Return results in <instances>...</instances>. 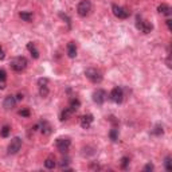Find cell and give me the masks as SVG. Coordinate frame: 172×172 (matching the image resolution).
I'll use <instances>...</instances> for the list:
<instances>
[{
    "mask_svg": "<svg viewBox=\"0 0 172 172\" xmlns=\"http://www.w3.org/2000/svg\"><path fill=\"white\" fill-rule=\"evenodd\" d=\"M27 63H28V62H27V59L24 57H15V58L11 59L10 66H11V69H12L14 71L20 73L27 67Z\"/></svg>",
    "mask_w": 172,
    "mask_h": 172,
    "instance_id": "cell-1",
    "label": "cell"
},
{
    "mask_svg": "<svg viewBox=\"0 0 172 172\" xmlns=\"http://www.w3.org/2000/svg\"><path fill=\"white\" fill-rule=\"evenodd\" d=\"M85 75H86V78H88L89 81L93 82V84H100V82L102 81V73H101L100 70L94 69V67L86 69Z\"/></svg>",
    "mask_w": 172,
    "mask_h": 172,
    "instance_id": "cell-2",
    "label": "cell"
},
{
    "mask_svg": "<svg viewBox=\"0 0 172 172\" xmlns=\"http://www.w3.org/2000/svg\"><path fill=\"white\" fill-rule=\"evenodd\" d=\"M90 11H92V3H90V0H81V2L78 3L77 12H78V15H80L81 18L88 16V15L90 14Z\"/></svg>",
    "mask_w": 172,
    "mask_h": 172,
    "instance_id": "cell-3",
    "label": "cell"
},
{
    "mask_svg": "<svg viewBox=\"0 0 172 172\" xmlns=\"http://www.w3.org/2000/svg\"><path fill=\"white\" fill-rule=\"evenodd\" d=\"M55 145H57V149L62 152V153H66L69 151L70 145H71V140L70 137H58L57 141H55Z\"/></svg>",
    "mask_w": 172,
    "mask_h": 172,
    "instance_id": "cell-4",
    "label": "cell"
},
{
    "mask_svg": "<svg viewBox=\"0 0 172 172\" xmlns=\"http://www.w3.org/2000/svg\"><path fill=\"white\" fill-rule=\"evenodd\" d=\"M136 27H137V30H140L144 34H149L152 31V28H153L152 23H149L148 20H143L141 16L136 18Z\"/></svg>",
    "mask_w": 172,
    "mask_h": 172,
    "instance_id": "cell-5",
    "label": "cell"
},
{
    "mask_svg": "<svg viewBox=\"0 0 172 172\" xmlns=\"http://www.w3.org/2000/svg\"><path fill=\"white\" fill-rule=\"evenodd\" d=\"M22 148V139L20 137H14L8 144V155H15L20 151Z\"/></svg>",
    "mask_w": 172,
    "mask_h": 172,
    "instance_id": "cell-6",
    "label": "cell"
},
{
    "mask_svg": "<svg viewBox=\"0 0 172 172\" xmlns=\"http://www.w3.org/2000/svg\"><path fill=\"white\" fill-rule=\"evenodd\" d=\"M108 98V93L104 90V89H97V90L93 93V101L97 105H102Z\"/></svg>",
    "mask_w": 172,
    "mask_h": 172,
    "instance_id": "cell-7",
    "label": "cell"
},
{
    "mask_svg": "<svg viewBox=\"0 0 172 172\" xmlns=\"http://www.w3.org/2000/svg\"><path fill=\"white\" fill-rule=\"evenodd\" d=\"M110 100L113 101V102H116V104H121V102H123V100H124V92H123V89L118 88V86L113 88L112 92H110Z\"/></svg>",
    "mask_w": 172,
    "mask_h": 172,
    "instance_id": "cell-8",
    "label": "cell"
},
{
    "mask_svg": "<svg viewBox=\"0 0 172 172\" xmlns=\"http://www.w3.org/2000/svg\"><path fill=\"white\" fill-rule=\"evenodd\" d=\"M112 11H113V14H114V16L118 18V19H127L129 16L128 11L125 10V8H123V7L117 6V4H113L112 6Z\"/></svg>",
    "mask_w": 172,
    "mask_h": 172,
    "instance_id": "cell-9",
    "label": "cell"
},
{
    "mask_svg": "<svg viewBox=\"0 0 172 172\" xmlns=\"http://www.w3.org/2000/svg\"><path fill=\"white\" fill-rule=\"evenodd\" d=\"M39 125V128H41V132H42V135H45V136H49V135H51V132H53V127H51V124L49 123V121H46V120H42L41 123L38 124Z\"/></svg>",
    "mask_w": 172,
    "mask_h": 172,
    "instance_id": "cell-10",
    "label": "cell"
},
{
    "mask_svg": "<svg viewBox=\"0 0 172 172\" xmlns=\"http://www.w3.org/2000/svg\"><path fill=\"white\" fill-rule=\"evenodd\" d=\"M15 105H16V98H15L14 96H7L4 98V101H3V108H4L6 110L14 109Z\"/></svg>",
    "mask_w": 172,
    "mask_h": 172,
    "instance_id": "cell-11",
    "label": "cell"
},
{
    "mask_svg": "<svg viewBox=\"0 0 172 172\" xmlns=\"http://www.w3.org/2000/svg\"><path fill=\"white\" fill-rule=\"evenodd\" d=\"M93 121H94V118H93L92 114H85V116H82L80 118V124H81V127L84 129H89V128H90V125L93 124Z\"/></svg>",
    "mask_w": 172,
    "mask_h": 172,
    "instance_id": "cell-12",
    "label": "cell"
},
{
    "mask_svg": "<svg viewBox=\"0 0 172 172\" xmlns=\"http://www.w3.org/2000/svg\"><path fill=\"white\" fill-rule=\"evenodd\" d=\"M27 50H28V51H30L31 57H32L34 59H38V58H39V51H38V49L35 47V45H34L32 42L27 43Z\"/></svg>",
    "mask_w": 172,
    "mask_h": 172,
    "instance_id": "cell-13",
    "label": "cell"
},
{
    "mask_svg": "<svg viewBox=\"0 0 172 172\" xmlns=\"http://www.w3.org/2000/svg\"><path fill=\"white\" fill-rule=\"evenodd\" d=\"M157 11H159L160 14L166 15V16H170V15H171V12H172L171 7L168 6V4H166V3H163V4H160V6L157 7Z\"/></svg>",
    "mask_w": 172,
    "mask_h": 172,
    "instance_id": "cell-14",
    "label": "cell"
},
{
    "mask_svg": "<svg viewBox=\"0 0 172 172\" xmlns=\"http://www.w3.org/2000/svg\"><path fill=\"white\" fill-rule=\"evenodd\" d=\"M67 55L69 58H75L77 55V46L74 42H70L67 45Z\"/></svg>",
    "mask_w": 172,
    "mask_h": 172,
    "instance_id": "cell-15",
    "label": "cell"
},
{
    "mask_svg": "<svg viewBox=\"0 0 172 172\" xmlns=\"http://www.w3.org/2000/svg\"><path fill=\"white\" fill-rule=\"evenodd\" d=\"M73 110L70 108H65L63 110H62V113H61V121H66V120H69L70 118V116L73 114Z\"/></svg>",
    "mask_w": 172,
    "mask_h": 172,
    "instance_id": "cell-16",
    "label": "cell"
},
{
    "mask_svg": "<svg viewBox=\"0 0 172 172\" xmlns=\"http://www.w3.org/2000/svg\"><path fill=\"white\" fill-rule=\"evenodd\" d=\"M19 16H20V19H23L24 22H31L34 18V15L28 12V11H22V12H19Z\"/></svg>",
    "mask_w": 172,
    "mask_h": 172,
    "instance_id": "cell-17",
    "label": "cell"
},
{
    "mask_svg": "<svg viewBox=\"0 0 172 172\" xmlns=\"http://www.w3.org/2000/svg\"><path fill=\"white\" fill-rule=\"evenodd\" d=\"M80 106H81V102H80V100H78V98H73V100H70V105H69V108L71 109L73 112L78 110V109H80Z\"/></svg>",
    "mask_w": 172,
    "mask_h": 172,
    "instance_id": "cell-18",
    "label": "cell"
},
{
    "mask_svg": "<svg viewBox=\"0 0 172 172\" xmlns=\"http://www.w3.org/2000/svg\"><path fill=\"white\" fill-rule=\"evenodd\" d=\"M55 166H57V163H55V159L54 157H47L45 160V167L49 168V170H54Z\"/></svg>",
    "mask_w": 172,
    "mask_h": 172,
    "instance_id": "cell-19",
    "label": "cell"
},
{
    "mask_svg": "<svg viewBox=\"0 0 172 172\" xmlns=\"http://www.w3.org/2000/svg\"><path fill=\"white\" fill-rule=\"evenodd\" d=\"M109 137H110L112 141H117V140H118V129L112 128L110 132H109Z\"/></svg>",
    "mask_w": 172,
    "mask_h": 172,
    "instance_id": "cell-20",
    "label": "cell"
},
{
    "mask_svg": "<svg viewBox=\"0 0 172 172\" xmlns=\"http://www.w3.org/2000/svg\"><path fill=\"white\" fill-rule=\"evenodd\" d=\"M171 156L168 155L166 156V159H164V168H166V171H172V164H171Z\"/></svg>",
    "mask_w": 172,
    "mask_h": 172,
    "instance_id": "cell-21",
    "label": "cell"
},
{
    "mask_svg": "<svg viewBox=\"0 0 172 172\" xmlns=\"http://www.w3.org/2000/svg\"><path fill=\"white\" fill-rule=\"evenodd\" d=\"M39 94H41V97H47L49 96V86L47 85L39 86Z\"/></svg>",
    "mask_w": 172,
    "mask_h": 172,
    "instance_id": "cell-22",
    "label": "cell"
},
{
    "mask_svg": "<svg viewBox=\"0 0 172 172\" xmlns=\"http://www.w3.org/2000/svg\"><path fill=\"white\" fill-rule=\"evenodd\" d=\"M10 132H11V128L8 127V125H4V127L2 128V132H0V135H2V137H8Z\"/></svg>",
    "mask_w": 172,
    "mask_h": 172,
    "instance_id": "cell-23",
    "label": "cell"
},
{
    "mask_svg": "<svg viewBox=\"0 0 172 172\" xmlns=\"http://www.w3.org/2000/svg\"><path fill=\"white\" fill-rule=\"evenodd\" d=\"M152 133L156 135V136H161V135L164 133L163 127H161V125H156V127L153 128V131H152Z\"/></svg>",
    "mask_w": 172,
    "mask_h": 172,
    "instance_id": "cell-24",
    "label": "cell"
},
{
    "mask_svg": "<svg viewBox=\"0 0 172 172\" xmlns=\"http://www.w3.org/2000/svg\"><path fill=\"white\" fill-rule=\"evenodd\" d=\"M128 166H129V157L124 156V157L121 159V168H123V170H127Z\"/></svg>",
    "mask_w": 172,
    "mask_h": 172,
    "instance_id": "cell-25",
    "label": "cell"
},
{
    "mask_svg": "<svg viewBox=\"0 0 172 172\" xmlns=\"http://www.w3.org/2000/svg\"><path fill=\"white\" fill-rule=\"evenodd\" d=\"M30 110L27 108H24V109H20V110H19V116H22V117H30Z\"/></svg>",
    "mask_w": 172,
    "mask_h": 172,
    "instance_id": "cell-26",
    "label": "cell"
},
{
    "mask_svg": "<svg viewBox=\"0 0 172 172\" xmlns=\"http://www.w3.org/2000/svg\"><path fill=\"white\" fill-rule=\"evenodd\" d=\"M7 80V73L3 69H0V82H6Z\"/></svg>",
    "mask_w": 172,
    "mask_h": 172,
    "instance_id": "cell-27",
    "label": "cell"
},
{
    "mask_svg": "<svg viewBox=\"0 0 172 172\" xmlns=\"http://www.w3.org/2000/svg\"><path fill=\"white\" fill-rule=\"evenodd\" d=\"M47 84H49V80H47V78H41V80H38V85H39V86L47 85Z\"/></svg>",
    "mask_w": 172,
    "mask_h": 172,
    "instance_id": "cell-28",
    "label": "cell"
},
{
    "mask_svg": "<svg viewBox=\"0 0 172 172\" xmlns=\"http://www.w3.org/2000/svg\"><path fill=\"white\" fill-rule=\"evenodd\" d=\"M153 164L152 163H148V164H145V167H144V171H153Z\"/></svg>",
    "mask_w": 172,
    "mask_h": 172,
    "instance_id": "cell-29",
    "label": "cell"
},
{
    "mask_svg": "<svg viewBox=\"0 0 172 172\" xmlns=\"http://www.w3.org/2000/svg\"><path fill=\"white\" fill-rule=\"evenodd\" d=\"M6 58V51H4V49L0 46V61H3Z\"/></svg>",
    "mask_w": 172,
    "mask_h": 172,
    "instance_id": "cell-30",
    "label": "cell"
},
{
    "mask_svg": "<svg viewBox=\"0 0 172 172\" xmlns=\"http://www.w3.org/2000/svg\"><path fill=\"white\" fill-rule=\"evenodd\" d=\"M90 170H100V166H98V164H92Z\"/></svg>",
    "mask_w": 172,
    "mask_h": 172,
    "instance_id": "cell-31",
    "label": "cell"
},
{
    "mask_svg": "<svg viewBox=\"0 0 172 172\" xmlns=\"http://www.w3.org/2000/svg\"><path fill=\"white\" fill-rule=\"evenodd\" d=\"M166 22H167V27H168V30L171 31V30H172V26H171V20H170V19H167Z\"/></svg>",
    "mask_w": 172,
    "mask_h": 172,
    "instance_id": "cell-32",
    "label": "cell"
},
{
    "mask_svg": "<svg viewBox=\"0 0 172 172\" xmlns=\"http://www.w3.org/2000/svg\"><path fill=\"white\" fill-rule=\"evenodd\" d=\"M15 98H16V101H22L23 100V94H20V93H19V94L15 97Z\"/></svg>",
    "mask_w": 172,
    "mask_h": 172,
    "instance_id": "cell-33",
    "label": "cell"
},
{
    "mask_svg": "<svg viewBox=\"0 0 172 172\" xmlns=\"http://www.w3.org/2000/svg\"><path fill=\"white\" fill-rule=\"evenodd\" d=\"M167 66L168 67H171V57L168 55V58H167Z\"/></svg>",
    "mask_w": 172,
    "mask_h": 172,
    "instance_id": "cell-34",
    "label": "cell"
},
{
    "mask_svg": "<svg viewBox=\"0 0 172 172\" xmlns=\"http://www.w3.org/2000/svg\"><path fill=\"white\" fill-rule=\"evenodd\" d=\"M4 88H6V84L4 82H0V90H3Z\"/></svg>",
    "mask_w": 172,
    "mask_h": 172,
    "instance_id": "cell-35",
    "label": "cell"
}]
</instances>
